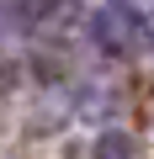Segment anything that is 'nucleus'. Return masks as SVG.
Instances as JSON below:
<instances>
[{
	"mask_svg": "<svg viewBox=\"0 0 154 159\" xmlns=\"http://www.w3.org/2000/svg\"><path fill=\"white\" fill-rule=\"evenodd\" d=\"M96 27H101V37H106V43H117V48H128V37H133V21H128V16H117V11H106Z\"/></svg>",
	"mask_w": 154,
	"mask_h": 159,
	"instance_id": "f257e3e1",
	"label": "nucleus"
},
{
	"mask_svg": "<svg viewBox=\"0 0 154 159\" xmlns=\"http://www.w3.org/2000/svg\"><path fill=\"white\" fill-rule=\"evenodd\" d=\"M6 11H11V0H0V32L11 27V16H6Z\"/></svg>",
	"mask_w": 154,
	"mask_h": 159,
	"instance_id": "7ed1b4c3",
	"label": "nucleus"
},
{
	"mask_svg": "<svg viewBox=\"0 0 154 159\" xmlns=\"http://www.w3.org/2000/svg\"><path fill=\"white\" fill-rule=\"evenodd\" d=\"M96 159H133V143H128L122 133H106L101 148H96Z\"/></svg>",
	"mask_w": 154,
	"mask_h": 159,
	"instance_id": "f03ea898",
	"label": "nucleus"
}]
</instances>
